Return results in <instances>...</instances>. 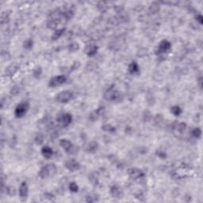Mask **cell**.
Segmentation results:
<instances>
[{"mask_svg": "<svg viewBox=\"0 0 203 203\" xmlns=\"http://www.w3.org/2000/svg\"><path fill=\"white\" fill-rule=\"evenodd\" d=\"M30 109V104L27 102H22L16 106L14 109V115L17 118H22L26 114Z\"/></svg>", "mask_w": 203, "mask_h": 203, "instance_id": "cell-4", "label": "cell"}, {"mask_svg": "<svg viewBox=\"0 0 203 203\" xmlns=\"http://www.w3.org/2000/svg\"><path fill=\"white\" fill-rule=\"evenodd\" d=\"M109 193H110L111 196L114 198H121L122 195L121 189L117 185H113L111 186L109 189Z\"/></svg>", "mask_w": 203, "mask_h": 203, "instance_id": "cell-13", "label": "cell"}, {"mask_svg": "<svg viewBox=\"0 0 203 203\" xmlns=\"http://www.w3.org/2000/svg\"><path fill=\"white\" fill-rule=\"evenodd\" d=\"M42 74V68L41 67H37L34 69L33 71V75H34V78L38 79V78L41 77V75Z\"/></svg>", "mask_w": 203, "mask_h": 203, "instance_id": "cell-27", "label": "cell"}, {"mask_svg": "<svg viewBox=\"0 0 203 203\" xmlns=\"http://www.w3.org/2000/svg\"><path fill=\"white\" fill-rule=\"evenodd\" d=\"M97 7L99 10L100 11H105L107 10V3L105 2H98V5H97Z\"/></svg>", "mask_w": 203, "mask_h": 203, "instance_id": "cell-29", "label": "cell"}, {"mask_svg": "<svg viewBox=\"0 0 203 203\" xmlns=\"http://www.w3.org/2000/svg\"><path fill=\"white\" fill-rule=\"evenodd\" d=\"M196 20H197V22H198V23H199L200 25L202 24V23H203L202 15H201V14H197V16H196Z\"/></svg>", "mask_w": 203, "mask_h": 203, "instance_id": "cell-34", "label": "cell"}, {"mask_svg": "<svg viewBox=\"0 0 203 203\" xmlns=\"http://www.w3.org/2000/svg\"><path fill=\"white\" fill-rule=\"evenodd\" d=\"M33 46H34V41L32 39H27L26 41H25L24 44H23L24 49H27V50L32 49Z\"/></svg>", "mask_w": 203, "mask_h": 203, "instance_id": "cell-24", "label": "cell"}, {"mask_svg": "<svg viewBox=\"0 0 203 203\" xmlns=\"http://www.w3.org/2000/svg\"><path fill=\"white\" fill-rule=\"evenodd\" d=\"M104 113H105V108H104L103 106H100L98 109H95V110H94L93 112H91V113H90V115H89V119H90L91 121H96Z\"/></svg>", "mask_w": 203, "mask_h": 203, "instance_id": "cell-12", "label": "cell"}, {"mask_svg": "<svg viewBox=\"0 0 203 203\" xmlns=\"http://www.w3.org/2000/svg\"><path fill=\"white\" fill-rule=\"evenodd\" d=\"M68 49V51L71 52V53H75V52H77L80 49V46H79V43H77V42H72V43L69 44Z\"/></svg>", "mask_w": 203, "mask_h": 203, "instance_id": "cell-21", "label": "cell"}, {"mask_svg": "<svg viewBox=\"0 0 203 203\" xmlns=\"http://www.w3.org/2000/svg\"><path fill=\"white\" fill-rule=\"evenodd\" d=\"M160 10V6L158 2H153L149 5V12L150 14H155L158 13Z\"/></svg>", "mask_w": 203, "mask_h": 203, "instance_id": "cell-19", "label": "cell"}, {"mask_svg": "<svg viewBox=\"0 0 203 203\" xmlns=\"http://www.w3.org/2000/svg\"><path fill=\"white\" fill-rule=\"evenodd\" d=\"M73 93L70 90H63L56 96V100L60 103H67L73 98Z\"/></svg>", "mask_w": 203, "mask_h": 203, "instance_id": "cell-5", "label": "cell"}, {"mask_svg": "<svg viewBox=\"0 0 203 203\" xmlns=\"http://www.w3.org/2000/svg\"><path fill=\"white\" fill-rule=\"evenodd\" d=\"M105 99L111 102H120L122 100V94L113 87H110L104 94Z\"/></svg>", "mask_w": 203, "mask_h": 203, "instance_id": "cell-3", "label": "cell"}, {"mask_svg": "<svg viewBox=\"0 0 203 203\" xmlns=\"http://www.w3.org/2000/svg\"><path fill=\"white\" fill-rule=\"evenodd\" d=\"M67 77L64 75H56L54 77L51 78L49 81V87H57L59 86H61L64 83H66Z\"/></svg>", "mask_w": 203, "mask_h": 203, "instance_id": "cell-8", "label": "cell"}, {"mask_svg": "<svg viewBox=\"0 0 203 203\" xmlns=\"http://www.w3.org/2000/svg\"><path fill=\"white\" fill-rule=\"evenodd\" d=\"M64 31H65V29L64 28L56 30V31H55L53 35H52V40H53V41H57V40L64 34Z\"/></svg>", "mask_w": 203, "mask_h": 203, "instance_id": "cell-20", "label": "cell"}, {"mask_svg": "<svg viewBox=\"0 0 203 203\" xmlns=\"http://www.w3.org/2000/svg\"><path fill=\"white\" fill-rule=\"evenodd\" d=\"M57 121L61 127L66 128L72 123V116L69 113H64L57 117Z\"/></svg>", "mask_w": 203, "mask_h": 203, "instance_id": "cell-7", "label": "cell"}, {"mask_svg": "<svg viewBox=\"0 0 203 203\" xmlns=\"http://www.w3.org/2000/svg\"><path fill=\"white\" fill-rule=\"evenodd\" d=\"M98 149V144L96 141H91L86 148V152H87L88 153H94V152H97Z\"/></svg>", "mask_w": 203, "mask_h": 203, "instance_id": "cell-18", "label": "cell"}, {"mask_svg": "<svg viewBox=\"0 0 203 203\" xmlns=\"http://www.w3.org/2000/svg\"><path fill=\"white\" fill-rule=\"evenodd\" d=\"M19 196L22 200H26L29 195V186L26 182H22L20 185L18 190Z\"/></svg>", "mask_w": 203, "mask_h": 203, "instance_id": "cell-11", "label": "cell"}, {"mask_svg": "<svg viewBox=\"0 0 203 203\" xmlns=\"http://www.w3.org/2000/svg\"><path fill=\"white\" fill-rule=\"evenodd\" d=\"M201 133H202V132H201V129L200 128H194V129L191 131V135L194 137V138H200L201 136Z\"/></svg>", "mask_w": 203, "mask_h": 203, "instance_id": "cell-26", "label": "cell"}, {"mask_svg": "<svg viewBox=\"0 0 203 203\" xmlns=\"http://www.w3.org/2000/svg\"><path fill=\"white\" fill-rule=\"evenodd\" d=\"M65 167L68 171H72V172H75V171H79L81 168V165L79 162L75 159H70V160H67L64 164Z\"/></svg>", "mask_w": 203, "mask_h": 203, "instance_id": "cell-10", "label": "cell"}, {"mask_svg": "<svg viewBox=\"0 0 203 203\" xmlns=\"http://www.w3.org/2000/svg\"><path fill=\"white\" fill-rule=\"evenodd\" d=\"M171 49V42H168L167 40H163L159 44L157 49H156V54L161 55L169 52Z\"/></svg>", "mask_w": 203, "mask_h": 203, "instance_id": "cell-9", "label": "cell"}, {"mask_svg": "<svg viewBox=\"0 0 203 203\" xmlns=\"http://www.w3.org/2000/svg\"><path fill=\"white\" fill-rule=\"evenodd\" d=\"M98 50V47L94 44H90V45H87V47L85 49V53L86 54L90 57H94V55L97 53Z\"/></svg>", "mask_w": 203, "mask_h": 203, "instance_id": "cell-15", "label": "cell"}, {"mask_svg": "<svg viewBox=\"0 0 203 203\" xmlns=\"http://www.w3.org/2000/svg\"><path fill=\"white\" fill-rule=\"evenodd\" d=\"M102 129L105 132L110 133H114L116 132V128L113 125H111L109 124H105L102 126Z\"/></svg>", "mask_w": 203, "mask_h": 203, "instance_id": "cell-23", "label": "cell"}, {"mask_svg": "<svg viewBox=\"0 0 203 203\" xmlns=\"http://www.w3.org/2000/svg\"><path fill=\"white\" fill-rule=\"evenodd\" d=\"M186 124L184 122H176L174 123L172 125V129L175 133H177L182 134L183 132L186 130Z\"/></svg>", "mask_w": 203, "mask_h": 203, "instance_id": "cell-14", "label": "cell"}, {"mask_svg": "<svg viewBox=\"0 0 203 203\" xmlns=\"http://www.w3.org/2000/svg\"><path fill=\"white\" fill-rule=\"evenodd\" d=\"M69 190L72 193H77L79 191V186L75 182H72L69 184Z\"/></svg>", "mask_w": 203, "mask_h": 203, "instance_id": "cell-28", "label": "cell"}, {"mask_svg": "<svg viewBox=\"0 0 203 203\" xmlns=\"http://www.w3.org/2000/svg\"><path fill=\"white\" fill-rule=\"evenodd\" d=\"M156 154H157V156H158L160 158L163 159V160L167 157V154H166L164 152H162V151H158V152H156Z\"/></svg>", "mask_w": 203, "mask_h": 203, "instance_id": "cell-33", "label": "cell"}, {"mask_svg": "<svg viewBox=\"0 0 203 203\" xmlns=\"http://www.w3.org/2000/svg\"><path fill=\"white\" fill-rule=\"evenodd\" d=\"M57 172V167L54 164H48L42 167L39 171V176L42 179H48L54 176Z\"/></svg>", "mask_w": 203, "mask_h": 203, "instance_id": "cell-1", "label": "cell"}, {"mask_svg": "<svg viewBox=\"0 0 203 203\" xmlns=\"http://www.w3.org/2000/svg\"><path fill=\"white\" fill-rule=\"evenodd\" d=\"M182 110L179 105H173L172 107H171V113L175 117H179V115L182 113Z\"/></svg>", "mask_w": 203, "mask_h": 203, "instance_id": "cell-22", "label": "cell"}, {"mask_svg": "<svg viewBox=\"0 0 203 203\" xmlns=\"http://www.w3.org/2000/svg\"><path fill=\"white\" fill-rule=\"evenodd\" d=\"M98 201V197H95V195H88L86 197V201H87V202H94V201Z\"/></svg>", "mask_w": 203, "mask_h": 203, "instance_id": "cell-30", "label": "cell"}, {"mask_svg": "<svg viewBox=\"0 0 203 203\" xmlns=\"http://www.w3.org/2000/svg\"><path fill=\"white\" fill-rule=\"evenodd\" d=\"M128 70H129V72L131 75H135V74H137L140 71L139 65H138V64L137 62H135V61H133V62L130 63L129 65Z\"/></svg>", "mask_w": 203, "mask_h": 203, "instance_id": "cell-17", "label": "cell"}, {"mask_svg": "<svg viewBox=\"0 0 203 203\" xmlns=\"http://www.w3.org/2000/svg\"><path fill=\"white\" fill-rule=\"evenodd\" d=\"M34 142L38 145H41L44 142V136L42 133H38L34 137Z\"/></svg>", "mask_w": 203, "mask_h": 203, "instance_id": "cell-25", "label": "cell"}, {"mask_svg": "<svg viewBox=\"0 0 203 203\" xmlns=\"http://www.w3.org/2000/svg\"><path fill=\"white\" fill-rule=\"evenodd\" d=\"M44 196H45V198H47L49 201H53L55 199V196L53 194H51V193H45Z\"/></svg>", "mask_w": 203, "mask_h": 203, "instance_id": "cell-32", "label": "cell"}, {"mask_svg": "<svg viewBox=\"0 0 203 203\" xmlns=\"http://www.w3.org/2000/svg\"><path fill=\"white\" fill-rule=\"evenodd\" d=\"M127 173H128L129 176L134 181L141 180V179H144L145 176V172L142 170L139 169V168H136V167L129 168L127 171Z\"/></svg>", "mask_w": 203, "mask_h": 203, "instance_id": "cell-6", "label": "cell"}, {"mask_svg": "<svg viewBox=\"0 0 203 203\" xmlns=\"http://www.w3.org/2000/svg\"><path fill=\"white\" fill-rule=\"evenodd\" d=\"M20 92V89L18 86H14L11 88V90H10V94H13V95H17L18 93Z\"/></svg>", "mask_w": 203, "mask_h": 203, "instance_id": "cell-31", "label": "cell"}, {"mask_svg": "<svg viewBox=\"0 0 203 203\" xmlns=\"http://www.w3.org/2000/svg\"><path fill=\"white\" fill-rule=\"evenodd\" d=\"M60 147L65 151L68 154L75 155L79 152V147L72 144V141L68 139H61L60 141Z\"/></svg>", "mask_w": 203, "mask_h": 203, "instance_id": "cell-2", "label": "cell"}, {"mask_svg": "<svg viewBox=\"0 0 203 203\" xmlns=\"http://www.w3.org/2000/svg\"><path fill=\"white\" fill-rule=\"evenodd\" d=\"M42 154L45 159H50L53 155V151L49 146L45 145V146L42 147Z\"/></svg>", "mask_w": 203, "mask_h": 203, "instance_id": "cell-16", "label": "cell"}]
</instances>
